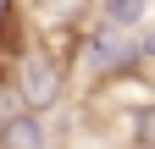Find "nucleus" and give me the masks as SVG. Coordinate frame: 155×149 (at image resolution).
Returning <instances> with one entry per match:
<instances>
[{
	"label": "nucleus",
	"instance_id": "1",
	"mask_svg": "<svg viewBox=\"0 0 155 149\" xmlns=\"http://www.w3.org/2000/svg\"><path fill=\"white\" fill-rule=\"evenodd\" d=\"M67 78H72V61L67 55H55L45 44H28V55L17 61L11 72V88H17V100H22V110H33V116H45V110H55L67 100Z\"/></svg>",
	"mask_w": 155,
	"mask_h": 149
},
{
	"label": "nucleus",
	"instance_id": "3",
	"mask_svg": "<svg viewBox=\"0 0 155 149\" xmlns=\"http://www.w3.org/2000/svg\"><path fill=\"white\" fill-rule=\"evenodd\" d=\"M0 149H50V127L33 110H17L11 122H0Z\"/></svg>",
	"mask_w": 155,
	"mask_h": 149
},
{
	"label": "nucleus",
	"instance_id": "2",
	"mask_svg": "<svg viewBox=\"0 0 155 149\" xmlns=\"http://www.w3.org/2000/svg\"><path fill=\"white\" fill-rule=\"evenodd\" d=\"M144 22H150V0H94V28L139 33Z\"/></svg>",
	"mask_w": 155,
	"mask_h": 149
},
{
	"label": "nucleus",
	"instance_id": "4",
	"mask_svg": "<svg viewBox=\"0 0 155 149\" xmlns=\"http://www.w3.org/2000/svg\"><path fill=\"white\" fill-rule=\"evenodd\" d=\"M127 144L133 149H155V100L127 110Z\"/></svg>",
	"mask_w": 155,
	"mask_h": 149
},
{
	"label": "nucleus",
	"instance_id": "5",
	"mask_svg": "<svg viewBox=\"0 0 155 149\" xmlns=\"http://www.w3.org/2000/svg\"><path fill=\"white\" fill-rule=\"evenodd\" d=\"M133 39H139V61H144V66H155V22H144Z\"/></svg>",
	"mask_w": 155,
	"mask_h": 149
}]
</instances>
